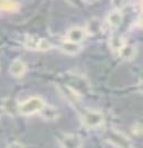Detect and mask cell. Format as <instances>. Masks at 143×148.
<instances>
[{"label":"cell","instance_id":"obj_14","mask_svg":"<svg viewBox=\"0 0 143 148\" xmlns=\"http://www.w3.org/2000/svg\"><path fill=\"white\" fill-rule=\"evenodd\" d=\"M84 1H86V2H93V1H95V0H84Z\"/></svg>","mask_w":143,"mask_h":148},{"label":"cell","instance_id":"obj_12","mask_svg":"<svg viewBox=\"0 0 143 148\" xmlns=\"http://www.w3.org/2000/svg\"><path fill=\"white\" fill-rule=\"evenodd\" d=\"M7 148H25V146L19 141H12V143H10L8 145Z\"/></svg>","mask_w":143,"mask_h":148},{"label":"cell","instance_id":"obj_5","mask_svg":"<svg viewBox=\"0 0 143 148\" xmlns=\"http://www.w3.org/2000/svg\"><path fill=\"white\" fill-rule=\"evenodd\" d=\"M58 143L61 148H82L83 145L81 137L76 134H63L58 137Z\"/></svg>","mask_w":143,"mask_h":148},{"label":"cell","instance_id":"obj_1","mask_svg":"<svg viewBox=\"0 0 143 148\" xmlns=\"http://www.w3.org/2000/svg\"><path fill=\"white\" fill-rule=\"evenodd\" d=\"M46 107L45 101L39 97H30L20 101L17 106V110L23 116H31L34 114L41 112Z\"/></svg>","mask_w":143,"mask_h":148},{"label":"cell","instance_id":"obj_2","mask_svg":"<svg viewBox=\"0 0 143 148\" xmlns=\"http://www.w3.org/2000/svg\"><path fill=\"white\" fill-rule=\"evenodd\" d=\"M81 121L87 128H98L104 124V116L95 109H83L81 112Z\"/></svg>","mask_w":143,"mask_h":148},{"label":"cell","instance_id":"obj_11","mask_svg":"<svg viewBox=\"0 0 143 148\" xmlns=\"http://www.w3.org/2000/svg\"><path fill=\"white\" fill-rule=\"evenodd\" d=\"M117 55L120 56L121 58H123V59H131L135 55V48L133 46H130V45L125 44L122 47V49H121L120 51L117 52Z\"/></svg>","mask_w":143,"mask_h":148},{"label":"cell","instance_id":"obj_6","mask_svg":"<svg viewBox=\"0 0 143 148\" xmlns=\"http://www.w3.org/2000/svg\"><path fill=\"white\" fill-rule=\"evenodd\" d=\"M85 37H86V30L81 27H74L67 31L66 36L64 38V41L75 45H82Z\"/></svg>","mask_w":143,"mask_h":148},{"label":"cell","instance_id":"obj_4","mask_svg":"<svg viewBox=\"0 0 143 148\" xmlns=\"http://www.w3.org/2000/svg\"><path fill=\"white\" fill-rule=\"evenodd\" d=\"M104 138L119 148H128L130 146V140L126 138V136L115 129H107L104 133Z\"/></svg>","mask_w":143,"mask_h":148},{"label":"cell","instance_id":"obj_9","mask_svg":"<svg viewBox=\"0 0 143 148\" xmlns=\"http://www.w3.org/2000/svg\"><path fill=\"white\" fill-rule=\"evenodd\" d=\"M125 44H126V41L124 40V38L119 36V35H112L110 37V46L116 53L120 51L122 47Z\"/></svg>","mask_w":143,"mask_h":148},{"label":"cell","instance_id":"obj_3","mask_svg":"<svg viewBox=\"0 0 143 148\" xmlns=\"http://www.w3.org/2000/svg\"><path fill=\"white\" fill-rule=\"evenodd\" d=\"M25 47L30 50L46 51L53 48V44L45 38H40L37 36H28L25 40Z\"/></svg>","mask_w":143,"mask_h":148},{"label":"cell","instance_id":"obj_7","mask_svg":"<svg viewBox=\"0 0 143 148\" xmlns=\"http://www.w3.org/2000/svg\"><path fill=\"white\" fill-rule=\"evenodd\" d=\"M9 71L16 78H21L25 75V73H26V64L23 62V60L15 59L10 65Z\"/></svg>","mask_w":143,"mask_h":148},{"label":"cell","instance_id":"obj_8","mask_svg":"<svg viewBox=\"0 0 143 148\" xmlns=\"http://www.w3.org/2000/svg\"><path fill=\"white\" fill-rule=\"evenodd\" d=\"M122 20H123V16H122V14H121V11L119 9L112 11L110 15L107 16V18H106V22H107V25L111 28L120 27V25L122 23Z\"/></svg>","mask_w":143,"mask_h":148},{"label":"cell","instance_id":"obj_13","mask_svg":"<svg viewBox=\"0 0 143 148\" xmlns=\"http://www.w3.org/2000/svg\"><path fill=\"white\" fill-rule=\"evenodd\" d=\"M111 1H112L114 7L117 8V9H120V8L124 5V2H125V0H111Z\"/></svg>","mask_w":143,"mask_h":148},{"label":"cell","instance_id":"obj_10","mask_svg":"<svg viewBox=\"0 0 143 148\" xmlns=\"http://www.w3.org/2000/svg\"><path fill=\"white\" fill-rule=\"evenodd\" d=\"M61 50L68 53V55H76L82 50V45H75L72 42H67V41H63V45L60 46Z\"/></svg>","mask_w":143,"mask_h":148}]
</instances>
